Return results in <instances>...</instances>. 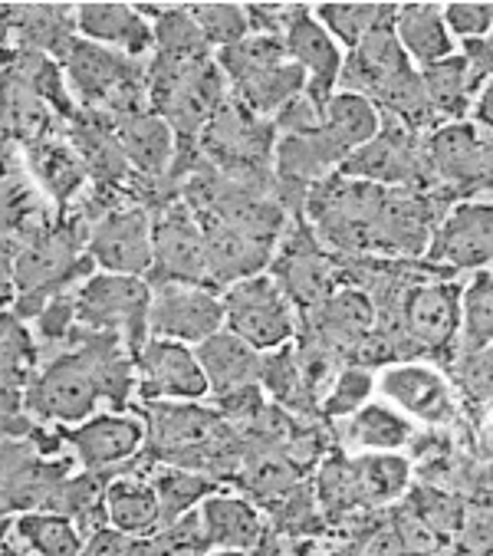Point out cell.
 I'll return each mask as SVG.
<instances>
[{"mask_svg": "<svg viewBox=\"0 0 493 556\" xmlns=\"http://www.w3.org/2000/svg\"><path fill=\"white\" fill-rule=\"evenodd\" d=\"M211 56L224 76L227 96L261 119H274L290 99L306 89V76L287 56L280 37L246 34L243 40L214 50Z\"/></svg>", "mask_w": 493, "mask_h": 556, "instance_id": "1", "label": "cell"}, {"mask_svg": "<svg viewBox=\"0 0 493 556\" xmlns=\"http://www.w3.org/2000/svg\"><path fill=\"white\" fill-rule=\"evenodd\" d=\"M73 102L79 99L89 116H129L146 113V60H129L115 50L73 40L60 60Z\"/></svg>", "mask_w": 493, "mask_h": 556, "instance_id": "2", "label": "cell"}, {"mask_svg": "<svg viewBox=\"0 0 493 556\" xmlns=\"http://www.w3.org/2000/svg\"><path fill=\"white\" fill-rule=\"evenodd\" d=\"M425 172L431 198L470 201L490 194V132L464 123H444L425 136Z\"/></svg>", "mask_w": 493, "mask_h": 556, "instance_id": "3", "label": "cell"}, {"mask_svg": "<svg viewBox=\"0 0 493 556\" xmlns=\"http://www.w3.org/2000/svg\"><path fill=\"white\" fill-rule=\"evenodd\" d=\"M102 402L99 376L92 356L73 340V350L47 363L24 389L21 408L40 421H56L60 428L79 425L96 415Z\"/></svg>", "mask_w": 493, "mask_h": 556, "instance_id": "4", "label": "cell"}, {"mask_svg": "<svg viewBox=\"0 0 493 556\" xmlns=\"http://www.w3.org/2000/svg\"><path fill=\"white\" fill-rule=\"evenodd\" d=\"M152 287L142 277L118 274H89L73 293L76 329L109 332L118 337L132 353L146 343V313H149Z\"/></svg>", "mask_w": 493, "mask_h": 556, "instance_id": "5", "label": "cell"}, {"mask_svg": "<svg viewBox=\"0 0 493 556\" xmlns=\"http://www.w3.org/2000/svg\"><path fill=\"white\" fill-rule=\"evenodd\" d=\"M460 326V283L454 277H428L405 287L402 296V363L431 356L451 363Z\"/></svg>", "mask_w": 493, "mask_h": 556, "instance_id": "6", "label": "cell"}, {"mask_svg": "<svg viewBox=\"0 0 493 556\" xmlns=\"http://www.w3.org/2000/svg\"><path fill=\"white\" fill-rule=\"evenodd\" d=\"M220 306H224V329L233 332L251 350H257L261 356L290 346L300 329V316L293 303L267 274L220 290Z\"/></svg>", "mask_w": 493, "mask_h": 556, "instance_id": "7", "label": "cell"}, {"mask_svg": "<svg viewBox=\"0 0 493 556\" xmlns=\"http://www.w3.org/2000/svg\"><path fill=\"white\" fill-rule=\"evenodd\" d=\"M270 280L283 290V296L293 303L296 313H309L323 306L342 283V267L332 251L313 235V228L303 217H296L280 238L270 267Z\"/></svg>", "mask_w": 493, "mask_h": 556, "instance_id": "8", "label": "cell"}, {"mask_svg": "<svg viewBox=\"0 0 493 556\" xmlns=\"http://www.w3.org/2000/svg\"><path fill=\"white\" fill-rule=\"evenodd\" d=\"M86 257L99 274L142 277L152 267V211L146 204H112L86 228Z\"/></svg>", "mask_w": 493, "mask_h": 556, "instance_id": "9", "label": "cell"}, {"mask_svg": "<svg viewBox=\"0 0 493 556\" xmlns=\"http://www.w3.org/2000/svg\"><path fill=\"white\" fill-rule=\"evenodd\" d=\"M493 257V207L490 198H470L451 204L431 231L425 264L444 277L460 270H486Z\"/></svg>", "mask_w": 493, "mask_h": 556, "instance_id": "10", "label": "cell"}, {"mask_svg": "<svg viewBox=\"0 0 493 556\" xmlns=\"http://www.w3.org/2000/svg\"><path fill=\"white\" fill-rule=\"evenodd\" d=\"M146 283L155 287H207L204 280V238L198 214L181 201L159 204V214H152V267L146 274Z\"/></svg>", "mask_w": 493, "mask_h": 556, "instance_id": "11", "label": "cell"}, {"mask_svg": "<svg viewBox=\"0 0 493 556\" xmlns=\"http://www.w3.org/2000/svg\"><path fill=\"white\" fill-rule=\"evenodd\" d=\"M217 329H224V306L217 290L181 283L152 290L146 313V332L152 340H168L194 350Z\"/></svg>", "mask_w": 493, "mask_h": 556, "instance_id": "12", "label": "cell"}, {"mask_svg": "<svg viewBox=\"0 0 493 556\" xmlns=\"http://www.w3.org/2000/svg\"><path fill=\"white\" fill-rule=\"evenodd\" d=\"M149 438V428L132 412H96L79 425L56 428V441L69 448V458L83 471H109L129 465Z\"/></svg>", "mask_w": 493, "mask_h": 556, "instance_id": "13", "label": "cell"}, {"mask_svg": "<svg viewBox=\"0 0 493 556\" xmlns=\"http://www.w3.org/2000/svg\"><path fill=\"white\" fill-rule=\"evenodd\" d=\"M132 372L139 395L152 405L201 402L207 395V382L201 376L194 350L181 343L146 337V343L132 353Z\"/></svg>", "mask_w": 493, "mask_h": 556, "instance_id": "14", "label": "cell"}, {"mask_svg": "<svg viewBox=\"0 0 493 556\" xmlns=\"http://www.w3.org/2000/svg\"><path fill=\"white\" fill-rule=\"evenodd\" d=\"M376 389H382V395L392 402V408H399L405 418L412 415V418L434 425V428L454 425L460 415L454 386L438 369L421 366L418 359L379 369Z\"/></svg>", "mask_w": 493, "mask_h": 556, "instance_id": "15", "label": "cell"}, {"mask_svg": "<svg viewBox=\"0 0 493 556\" xmlns=\"http://www.w3.org/2000/svg\"><path fill=\"white\" fill-rule=\"evenodd\" d=\"M280 43L287 50V56L300 66V73L306 76V96L313 99V105H326V99L336 92L339 83V70H342V50L339 43L316 24L309 4H293L290 21L280 34Z\"/></svg>", "mask_w": 493, "mask_h": 556, "instance_id": "16", "label": "cell"}, {"mask_svg": "<svg viewBox=\"0 0 493 556\" xmlns=\"http://www.w3.org/2000/svg\"><path fill=\"white\" fill-rule=\"evenodd\" d=\"M73 30L79 40L115 50L129 60L152 56V24L122 0H83L73 4Z\"/></svg>", "mask_w": 493, "mask_h": 556, "instance_id": "17", "label": "cell"}, {"mask_svg": "<svg viewBox=\"0 0 493 556\" xmlns=\"http://www.w3.org/2000/svg\"><path fill=\"white\" fill-rule=\"evenodd\" d=\"M92 119L105 129V136L112 139L118 155L126 159L132 175H139L146 181H159L168 175L172 159H175V136L155 113L146 109V113L112 116V119L92 116Z\"/></svg>", "mask_w": 493, "mask_h": 556, "instance_id": "18", "label": "cell"}, {"mask_svg": "<svg viewBox=\"0 0 493 556\" xmlns=\"http://www.w3.org/2000/svg\"><path fill=\"white\" fill-rule=\"evenodd\" d=\"M201 225V238H204V280L211 290H227L240 280H251L267 274L270 257H274V244L254 241L233 228H224L211 217L198 214Z\"/></svg>", "mask_w": 493, "mask_h": 556, "instance_id": "19", "label": "cell"}, {"mask_svg": "<svg viewBox=\"0 0 493 556\" xmlns=\"http://www.w3.org/2000/svg\"><path fill=\"white\" fill-rule=\"evenodd\" d=\"M198 520L207 540V549L220 553H251L264 533L267 520L251 497H237L227 491H214L198 504Z\"/></svg>", "mask_w": 493, "mask_h": 556, "instance_id": "20", "label": "cell"}, {"mask_svg": "<svg viewBox=\"0 0 493 556\" xmlns=\"http://www.w3.org/2000/svg\"><path fill=\"white\" fill-rule=\"evenodd\" d=\"M194 359L207 382V395L227 399V395L261 386L264 356L246 346L243 340H237L227 329H217L214 337H207L201 346H194Z\"/></svg>", "mask_w": 493, "mask_h": 556, "instance_id": "21", "label": "cell"}, {"mask_svg": "<svg viewBox=\"0 0 493 556\" xmlns=\"http://www.w3.org/2000/svg\"><path fill=\"white\" fill-rule=\"evenodd\" d=\"M102 517H105V527L126 533L132 540H149L152 533L162 530L159 497L149 478H139V475L109 478L105 494H102Z\"/></svg>", "mask_w": 493, "mask_h": 556, "instance_id": "22", "label": "cell"}, {"mask_svg": "<svg viewBox=\"0 0 493 556\" xmlns=\"http://www.w3.org/2000/svg\"><path fill=\"white\" fill-rule=\"evenodd\" d=\"M392 34L415 70L441 63L457 50V43L444 27L441 4H421V0L418 4H399L392 17Z\"/></svg>", "mask_w": 493, "mask_h": 556, "instance_id": "23", "label": "cell"}, {"mask_svg": "<svg viewBox=\"0 0 493 556\" xmlns=\"http://www.w3.org/2000/svg\"><path fill=\"white\" fill-rule=\"evenodd\" d=\"M8 30L14 34L17 47L40 50L56 63L76 40L69 4H14L8 8Z\"/></svg>", "mask_w": 493, "mask_h": 556, "instance_id": "24", "label": "cell"}, {"mask_svg": "<svg viewBox=\"0 0 493 556\" xmlns=\"http://www.w3.org/2000/svg\"><path fill=\"white\" fill-rule=\"evenodd\" d=\"M379 129H382V113L355 92L336 89L319 113V132L332 142V149L342 155V162L355 149H362L368 139H376Z\"/></svg>", "mask_w": 493, "mask_h": 556, "instance_id": "25", "label": "cell"}, {"mask_svg": "<svg viewBox=\"0 0 493 556\" xmlns=\"http://www.w3.org/2000/svg\"><path fill=\"white\" fill-rule=\"evenodd\" d=\"M27 159H30V172L37 178V185L43 188V194H50L60 207H66L86 185V165L76 155V149L69 146V139L63 136H47L34 146H27Z\"/></svg>", "mask_w": 493, "mask_h": 556, "instance_id": "26", "label": "cell"}, {"mask_svg": "<svg viewBox=\"0 0 493 556\" xmlns=\"http://www.w3.org/2000/svg\"><path fill=\"white\" fill-rule=\"evenodd\" d=\"M418 79H421L428 109H431V116H434L438 126H444V123H464L467 119V109H470L477 89H473V83L467 76V66L457 56V50L447 60H441V63L421 66L418 70Z\"/></svg>", "mask_w": 493, "mask_h": 556, "instance_id": "27", "label": "cell"}, {"mask_svg": "<svg viewBox=\"0 0 493 556\" xmlns=\"http://www.w3.org/2000/svg\"><path fill=\"white\" fill-rule=\"evenodd\" d=\"M345 438L365 455H399L415 438L412 418L385 402H368L345 418Z\"/></svg>", "mask_w": 493, "mask_h": 556, "instance_id": "28", "label": "cell"}, {"mask_svg": "<svg viewBox=\"0 0 493 556\" xmlns=\"http://www.w3.org/2000/svg\"><path fill=\"white\" fill-rule=\"evenodd\" d=\"M316 24L339 43V50H352L379 27H392L399 4H379V0H329V4H309Z\"/></svg>", "mask_w": 493, "mask_h": 556, "instance_id": "29", "label": "cell"}, {"mask_svg": "<svg viewBox=\"0 0 493 556\" xmlns=\"http://www.w3.org/2000/svg\"><path fill=\"white\" fill-rule=\"evenodd\" d=\"M11 536L21 543L27 556H79L83 553V533L79 527L56 514V510H27L17 514V520L8 523Z\"/></svg>", "mask_w": 493, "mask_h": 556, "instance_id": "30", "label": "cell"}, {"mask_svg": "<svg viewBox=\"0 0 493 556\" xmlns=\"http://www.w3.org/2000/svg\"><path fill=\"white\" fill-rule=\"evenodd\" d=\"M53 136V109L27 86L0 76V139L34 146Z\"/></svg>", "mask_w": 493, "mask_h": 556, "instance_id": "31", "label": "cell"}, {"mask_svg": "<svg viewBox=\"0 0 493 556\" xmlns=\"http://www.w3.org/2000/svg\"><path fill=\"white\" fill-rule=\"evenodd\" d=\"M358 507H389L412 484V462L402 455H362L352 462Z\"/></svg>", "mask_w": 493, "mask_h": 556, "instance_id": "32", "label": "cell"}, {"mask_svg": "<svg viewBox=\"0 0 493 556\" xmlns=\"http://www.w3.org/2000/svg\"><path fill=\"white\" fill-rule=\"evenodd\" d=\"M155 497H159V510H162V527L181 520L185 514L198 510V504L204 497H211L214 491H220V481L211 475H198L188 468H175V465H162L152 471L149 478Z\"/></svg>", "mask_w": 493, "mask_h": 556, "instance_id": "33", "label": "cell"}, {"mask_svg": "<svg viewBox=\"0 0 493 556\" xmlns=\"http://www.w3.org/2000/svg\"><path fill=\"white\" fill-rule=\"evenodd\" d=\"M493 337V277L490 267L470 274V283L460 287V326L454 353H483Z\"/></svg>", "mask_w": 493, "mask_h": 556, "instance_id": "34", "label": "cell"}, {"mask_svg": "<svg viewBox=\"0 0 493 556\" xmlns=\"http://www.w3.org/2000/svg\"><path fill=\"white\" fill-rule=\"evenodd\" d=\"M303 481V471L290 462V455L280 452H261L240 471V488L254 497V504L270 507L274 501H280L287 491H293Z\"/></svg>", "mask_w": 493, "mask_h": 556, "instance_id": "35", "label": "cell"}, {"mask_svg": "<svg viewBox=\"0 0 493 556\" xmlns=\"http://www.w3.org/2000/svg\"><path fill=\"white\" fill-rule=\"evenodd\" d=\"M313 497L316 507L326 520L339 523L345 514L358 510V494H355V478H352V462L339 452H332L313 481Z\"/></svg>", "mask_w": 493, "mask_h": 556, "instance_id": "36", "label": "cell"}, {"mask_svg": "<svg viewBox=\"0 0 493 556\" xmlns=\"http://www.w3.org/2000/svg\"><path fill=\"white\" fill-rule=\"evenodd\" d=\"M376 392V369L368 366H358V363H349L342 366L329 386H326V399L319 405V412L329 418V421H345L349 415H355L362 405H368Z\"/></svg>", "mask_w": 493, "mask_h": 556, "instance_id": "37", "label": "cell"}, {"mask_svg": "<svg viewBox=\"0 0 493 556\" xmlns=\"http://www.w3.org/2000/svg\"><path fill=\"white\" fill-rule=\"evenodd\" d=\"M188 14L194 21V27L201 30L207 50H224L237 40H243L251 34V24H246L243 4H224V0H201V4H188Z\"/></svg>", "mask_w": 493, "mask_h": 556, "instance_id": "38", "label": "cell"}, {"mask_svg": "<svg viewBox=\"0 0 493 556\" xmlns=\"http://www.w3.org/2000/svg\"><path fill=\"white\" fill-rule=\"evenodd\" d=\"M261 386L287 408H303L309 405V386L303 376V366L293 353V346H283L270 356H264V369H261Z\"/></svg>", "mask_w": 493, "mask_h": 556, "instance_id": "39", "label": "cell"}, {"mask_svg": "<svg viewBox=\"0 0 493 556\" xmlns=\"http://www.w3.org/2000/svg\"><path fill=\"white\" fill-rule=\"evenodd\" d=\"M441 17L454 43L486 40L493 27V4L490 0H451V4H441Z\"/></svg>", "mask_w": 493, "mask_h": 556, "instance_id": "40", "label": "cell"}, {"mask_svg": "<svg viewBox=\"0 0 493 556\" xmlns=\"http://www.w3.org/2000/svg\"><path fill=\"white\" fill-rule=\"evenodd\" d=\"M454 382L473 405H490V350L483 353H454Z\"/></svg>", "mask_w": 493, "mask_h": 556, "instance_id": "41", "label": "cell"}, {"mask_svg": "<svg viewBox=\"0 0 493 556\" xmlns=\"http://www.w3.org/2000/svg\"><path fill=\"white\" fill-rule=\"evenodd\" d=\"M139 546H142V540H132L112 527H99L83 540L79 556H139Z\"/></svg>", "mask_w": 493, "mask_h": 556, "instance_id": "42", "label": "cell"}, {"mask_svg": "<svg viewBox=\"0 0 493 556\" xmlns=\"http://www.w3.org/2000/svg\"><path fill=\"white\" fill-rule=\"evenodd\" d=\"M457 56L464 60L467 66V76L473 83V89L480 92L483 86H490V70H493V47H490V37L486 40H464Z\"/></svg>", "mask_w": 493, "mask_h": 556, "instance_id": "43", "label": "cell"}, {"mask_svg": "<svg viewBox=\"0 0 493 556\" xmlns=\"http://www.w3.org/2000/svg\"><path fill=\"white\" fill-rule=\"evenodd\" d=\"M17 300L14 287V248L8 241H0V313L11 309Z\"/></svg>", "mask_w": 493, "mask_h": 556, "instance_id": "44", "label": "cell"}, {"mask_svg": "<svg viewBox=\"0 0 493 556\" xmlns=\"http://www.w3.org/2000/svg\"><path fill=\"white\" fill-rule=\"evenodd\" d=\"M0 556H27L24 549H17L14 543H0Z\"/></svg>", "mask_w": 493, "mask_h": 556, "instance_id": "45", "label": "cell"}]
</instances>
